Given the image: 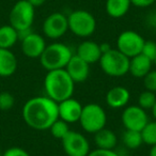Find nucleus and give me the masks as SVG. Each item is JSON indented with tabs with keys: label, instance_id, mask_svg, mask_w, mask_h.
<instances>
[{
	"label": "nucleus",
	"instance_id": "nucleus-32",
	"mask_svg": "<svg viewBox=\"0 0 156 156\" xmlns=\"http://www.w3.org/2000/svg\"><path fill=\"white\" fill-rule=\"evenodd\" d=\"M33 8H37V7H41L45 3L46 0H27Z\"/></svg>",
	"mask_w": 156,
	"mask_h": 156
},
{
	"label": "nucleus",
	"instance_id": "nucleus-23",
	"mask_svg": "<svg viewBox=\"0 0 156 156\" xmlns=\"http://www.w3.org/2000/svg\"><path fill=\"white\" fill-rule=\"evenodd\" d=\"M143 143L149 145L156 144V121L147 122L144 127L141 129Z\"/></svg>",
	"mask_w": 156,
	"mask_h": 156
},
{
	"label": "nucleus",
	"instance_id": "nucleus-24",
	"mask_svg": "<svg viewBox=\"0 0 156 156\" xmlns=\"http://www.w3.org/2000/svg\"><path fill=\"white\" fill-rule=\"evenodd\" d=\"M49 129H50V134H51L55 138L61 139V140H62L67 135V133L71 130L69 127V123H66V122L61 119L56 120V121L51 124Z\"/></svg>",
	"mask_w": 156,
	"mask_h": 156
},
{
	"label": "nucleus",
	"instance_id": "nucleus-35",
	"mask_svg": "<svg viewBox=\"0 0 156 156\" xmlns=\"http://www.w3.org/2000/svg\"><path fill=\"white\" fill-rule=\"evenodd\" d=\"M153 63L155 64V66H156V56H155V58H154V60H153Z\"/></svg>",
	"mask_w": 156,
	"mask_h": 156
},
{
	"label": "nucleus",
	"instance_id": "nucleus-22",
	"mask_svg": "<svg viewBox=\"0 0 156 156\" xmlns=\"http://www.w3.org/2000/svg\"><path fill=\"white\" fill-rule=\"evenodd\" d=\"M123 142L128 149H137L143 143L141 132L126 129L123 134Z\"/></svg>",
	"mask_w": 156,
	"mask_h": 156
},
{
	"label": "nucleus",
	"instance_id": "nucleus-4",
	"mask_svg": "<svg viewBox=\"0 0 156 156\" xmlns=\"http://www.w3.org/2000/svg\"><path fill=\"white\" fill-rule=\"evenodd\" d=\"M100 64L106 75L112 77H121L128 73L129 58L118 49H110L103 52L100 59Z\"/></svg>",
	"mask_w": 156,
	"mask_h": 156
},
{
	"label": "nucleus",
	"instance_id": "nucleus-31",
	"mask_svg": "<svg viewBox=\"0 0 156 156\" xmlns=\"http://www.w3.org/2000/svg\"><path fill=\"white\" fill-rule=\"evenodd\" d=\"M155 1L156 0H130V3H132V5L138 8H147L153 5Z\"/></svg>",
	"mask_w": 156,
	"mask_h": 156
},
{
	"label": "nucleus",
	"instance_id": "nucleus-18",
	"mask_svg": "<svg viewBox=\"0 0 156 156\" xmlns=\"http://www.w3.org/2000/svg\"><path fill=\"white\" fill-rule=\"evenodd\" d=\"M17 69V58L11 49L0 48V77H10Z\"/></svg>",
	"mask_w": 156,
	"mask_h": 156
},
{
	"label": "nucleus",
	"instance_id": "nucleus-14",
	"mask_svg": "<svg viewBox=\"0 0 156 156\" xmlns=\"http://www.w3.org/2000/svg\"><path fill=\"white\" fill-rule=\"evenodd\" d=\"M81 111L83 105L72 98L58 103L59 119L63 120L66 123H75L79 121Z\"/></svg>",
	"mask_w": 156,
	"mask_h": 156
},
{
	"label": "nucleus",
	"instance_id": "nucleus-3",
	"mask_svg": "<svg viewBox=\"0 0 156 156\" xmlns=\"http://www.w3.org/2000/svg\"><path fill=\"white\" fill-rule=\"evenodd\" d=\"M72 56L73 54L69 46L62 43H52L46 45L39 59L44 69L47 71H52L65 69Z\"/></svg>",
	"mask_w": 156,
	"mask_h": 156
},
{
	"label": "nucleus",
	"instance_id": "nucleus-21",
	"mask_svg": "<svg viewBox=\"0 0 156 156\" xmlns=\"http://www.w3.org/2000/svg\"><path fill=\"white\" fill-rule=\"evenodd\" d=\"M18 41L17 30L11 25H3L0 27V48L11 49Z\"/></svg>",
	"mask_w": 156,
	"mask_h": 156
},
{
	"label": "nucleus",
	"instance_id": "nucleus-13",
	"mask_svg": "<svg viewBox=\"0 0 156 156\" xmlns=\"http://www.w3.org/2000/svg\"><path fill=\"white\" fill-rule=\"evenodd\" d=\"M65 71L67 72L69 77L73 79L75 83H83L89 77L90 64L83 60L80 57H78L77 55H73L65 66Z\"/></svg>",
	"mask_w": 156,
	"mask_h": 156
},
{
	"label": "nucleus",
	"instance_id": "nucleus-7",
	"mask_svg": "<svg viewBox=\"0 0 156 156\" xmlns=\"http://www.w3.org/2000/svg\"><path fill=\"white\" fill-rule=\"evenodd\" d=\"M34 10L35 8H33L27 0H18L10 11V25L17 31L31 29L34 22Z\"/></svg>",
	"mask_w": 156,
	"mask_h": 156
},
{
	"label": "nucleus",
	"instance_id": "nucleus-28",
	"mask_svg": "<svg viewBox=\"0 0 156 156\" xmlns=\"http://www.w3.org/2000/svg\"><path fill=\"white\" fill-rule=\"evenodd\" d=\"M141 54L153 61L156 56V43L154 41H144Z\"/></svg>",
	"mask_w": 156,
	"mask_h": 156
},
{
	"label": "nucleus",
	"instance_id": "nucleus-5",
	"mask_svg": "<svg viewBox=\"0 0 156 156\" xmlns=\"http://www.w3.org/2000/svg\"><path fill=\"white\" fill-rule=\"evenodd\" d=\"M69 30L77 37H87L94 33L96 29L95 17L85 10H76L67 16Z\"/></svg>",
	"mask_w": 156,
	"mask_h": 156
},
{
	"label": "nucleus",
	"instance_id": "nucleus-37",
	"mask_svg": "<svg viewBox=\"0 0 156 156\" xmlns=\"http://www.w3.org/2000/svg\"><path fill=\"white\" fill-rule=\"evenodd\" d=\"M155 20H156V12H155Z\"/></svg>",
	"mask_w": 156,
	"mask_h": 156
},
{
	"label": "nucleus",
	"instance_id": "nucleus-29",
	"mask_svg": "<svg viewBox=\"0 0 156 156\" xmlns=\"http://www.w3.org/2000/svg\"><path fill=\"white\" fill-rule=\"evenodd\" d=\"M2 156H30L25 149L20 147H12L5 150L2 153Z\"/></svg>",
	"mask_w": 156,
	"mask_h": 156
},
{
	"label": "nucleus",
	"instance_id": "nucleus-27",
	"mask_svg": "<svg viewBox=\"0 0 156 156\" xmlns=\"http://www.w3.org/2000/svg\"><path fill=\"white\" fill-rule=\"evenodd\" d=\"M143 85H144L145 90L156 93V69L150 71L143 77Z\"/></svg>",
	"mask_w": 156,
	"mask_h": 156
},
{
	"label": "nucleus",
	"instance_id": "nucleus-16",
	"mask_svg": "<svg viewBox=\"0 0 156 156\" xmlns=\"http://www.w3.org/2000/svg\"><path fill=\"white\" fill-rule=\"evenodd\" d=\"M128 101H129V91L122 86L111 88L106 94V103L111 108H122L126 106Z\"/></svg>",
	"mask_w": 156,
	"mask_h": 156
},
{
	"label": "nucleus",
	"instance_id": "nucleus-1",
	"mask_svg": "<svg viewBox=\"0 0 156 156\" xmlns=\"http://www.w3.org/2000/svg\"><path fill=\"white\" fill-rule=\"evenodd\" d=\"M23 119L33 129H49L51 124L59 119L58 103L48 96H37L28 100L23 107Z\"/></svg>",
	"mask_w": 156,
	"mask_h": 156
},
{
	"label": "nucleus",
	"instance_id": "nucleus-26",
	"mask_svg": "<svg viewBox=\"0 0 156 156\" xmlns=\"http://www.w3.org/2000/svg\"><path fill=\"white\" fill-rule=\"evenodd\" d=\"M15 104V98L10 92H1L0 93V110L7 111L13 108Z\"/></svg>",
	"mask_w": 156,
	"mask_h": 156
},
{
	"label": "nucleus",
	"instance_id": "nucleus-8",
	"mask_svg": "<svg viewBox=\"0 0 156 156\" xmlns=\"http://www.w3.org/2000/svg\"><path fill=\"white\" fill-rule=\"evenodd\" d=\"M143 44H144V39L139 33L132 30H126L118 37L117 49L130 59L141 54Z\"/></svg>",
	"mask_w": 156,
	"mask_h": 156
},
{
	"label": "nucleus",
	"instance_id": "nucleus-9",
	"mask_svg": "<svg viewBox=\"0 0 156 156\" xmlns=\"http://www.w3.org/2000/svg\"><path fill=\"white\" fill-rule=\"evenodd\" d=\"M62 145L67 156H88L90 152V144L87 138L74 130H69L62 139Z\"/></svg>",
	"mask_w": 156,
	"mask_h": 156
},
{
	"label": "nucleus",
	"instance_id": "nucleus-19",
	"mask_svg": "<svg viewBox=\"0 0 156 156\" xmlns=\"http://www.w3.org/2000/svg\"><path fill=\"white\" fill-rule=\"evenodd\" d=\"M94 142L98 149L113 150L117 145L118 139L112 130L104 127L94 134Z\"/></svg>",
	"mask_w": 156,
	"mask_h": 156
},
{
	"label": "nucleus",
	"instance_id": "nucleus-17",
	"mask_svg": "<svg viewBox=\"0 0 156 156\" xmlns=\"http://www.w3.org/2000/svg\"><path fill=\"white\" fill-rule=\"evenodd\" d=\"M153 61L150 60L144 55L139 54L129 59V69L128 73L136 78H143L151 71Z\"/></svg>",
	"mask_w": 156,
	"mask_h": 156
},
{
	"label": "nucleus",
	"instance_id": "nucleus-15",
	"mask_svg": "<svg viewBox=\"0 0 156 156\" xmlns=\"http://www.w3.org/2000/svg\"><path fill=\"white\" fill-rule=\"evenodd\" d=\"M78 57H80L83 60H85L87 63L92 64L98 61H100L101 56H102V50H101L100 44L95 43L93 41H85L77 47Z\"/></svg>",
	"mask_w": 156,
	"mask_h": 156
},
{
	"label": "nucleus",
	"instance_id": "nucleus-20",
	"mask_svg": "<svg viewBox=\"0 0 156 156\" xmlns=\"http://www.w3.org/2000/svg\"><path fill=\"white\" fill-rule=\"evenodd\" d=\"M130 5V0H107L106 12L110 17L120 18L127 13Z\"/></svg>",
	"mask_w": 156,
	"mask_h": 156
},
{
	"label": "nucleus",
	"instance_id": "nucleus-2",
	"mask_svg": "<svg viewBox=\"0 0 156 156\" xmlns=\"http://www.w3.org/2000/svg\"><path fill=\"white\" fill-rule=\"evenodd\" d=\"M44 88L49 98L57 103L73 96L75 83L65 69L48 71L44 79Z\"/></svg>",
	"mask_w": 156,
	"mask_h": 156
},
{
	"label": "nucleus",
	"instance_id": "nucleus-36",
	"mask_svg": "<svg viewBox=\"0 0 156 156\" xmlns=\"http://www.w3.org/2000/svg\"><path fill=\"white\" fill-rule=\"evenodd\" d=\"M0 156H2V153H1V151H0Z\"/></svg>",
	"mask_w": 156,
	"mask_h": 156
},
{
	"label": "nucleus",
	"instance_id": "nucleus-12",
	"mask_svg": "<svg viewBox=\"0 0 156 156\" xmlns=\"http://www.w3.org/2000/svg\"><path fill=\"white\" fill-rule=\"evenodd\" d=\"M20 42H22L23 54L31 59L40 58L46 47L44 37L33 31H31L28 35L20 40Z\"/></svg>",
	"mask_w": 156,
	"mask_h": 156
},
{
	"label": "nucleus",
	"instance_id": "nucleus-30",
	"mask_svg": "<svg viewBox=\"0 0 156 156\" xmlns=\"http://www.w3.org/2000/svg\"><path fill=\"white\" fill-rule=\"evenodd\" d=\"M88 156H119L113 150H105V149H96L94 151L89 152Z\"/></svg>",
	"mask_w": 156,
	"mask_h": 156
},
{
	"label": "nucleus",
	"instance_id": "nucleus-25",
	"mask_svg": "<svg viewBox=\"0 0 156 156\" xmlns=\"http://www.w3.org/2000/svg\"><path fill=\"white\" fill-rule=\"evenodd\" d=\"M156 103V95L154 92L145 90L142 93H140L138 98V106L141 107L142 109H152L154 104Z\"/></svg>",
	"mask_w": 156,
	"mask_h": 156
},
{
	"label": "nucleus",
	"instance_id": "nucleus-11",
	"mask_svg": "<svg viewBox=\"0 0 156 156\" xmlns=\"http://www.w3.org/2000/svg\"><path fill=\"white\" fill-rule=\"evenodd\" d=\"M147 115L144 109L139 106H128L124 109L122 115V123L126 129L141 132L147 123Z\"/></svg>",
	"mask_w": 156,
	"mask_h": 156
},
{
	"label": "nucleus",
	"instance_id": "nucleus-6",
	"mask_svg": "<svg viewBox=\"0 0 156 156\" xmlns=\"http://www.w3.org/2000/svg\"><path fill=\"white\" fill-rule=\"evenodd\" d=\"M106 121L107 117L103 107L98 104L91 103L83 106V111L78 122H80L81 127L86 132L95 134L96 132L105 127Z\"/></svg>",
	"mask_w": 156,
	"mask_h": 156
},
{
	"label": "nucleus",
	"instance_id": "nucleus-34",
	"mask_svg": "<svg viewBox=\"0 0 156 156\" xmlns=\"http://www.w3.org/2000/svg\"><path fill=\"white\" fill-rule=\"evenodd\" d=\"M151 110H152V115H153L154 119H155V121H156V103H155V104H154L153 108H152Z\"/></svg>",
	"mask_w": 156,
	"mask_h": 156
},
{
	"label": "nucleus",
	"instance_id": "nucleus-33",
	"mask_svg": "<svg viewBox=\"0 0 156 156\" xmlns=\"http://www.w3.org/2000/svg\"><path fill=\"white\" fill-rule=\"evenodd\" d=\"M149 156H156V144L152 145L151 150L149 152Z\"/></svg>",
	"mask_w": 156,
	"mask_h": 156
},
{
	"label": "nucleus",
	"instance_id": "nucleus-10",
	"mask_svg": "<svg viewBox=\"0 0 156 156\" xmlns=\"http://www.w3.org/2000/svg\"><path fill=\"white\" fill-rule=\"evenodd\" d=\"M69 30L67 16L60 12H55L48 15L43 23V33L51 40L63 37Z\"/></svg>",
	"mask_w": 156,
	"mask_h": 156
}]
</instances>
